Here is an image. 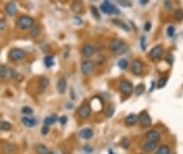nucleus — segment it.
Returning <instances> with one entry per match:
<instances>
[{
	"label": "nucleus",
	"instance_id": "obj_1",
	"mask_svg": "<svg viewBox=\"0 0 183 154\" xmlns=\"http://www.w3.org/2000/svg\"><path fill=\"white\" fill-rule=\"evenodd\" d=\"M109 48L111 52L117 53V54H123L127 51V45L124 40H119V38H114L110 40L109 43Z\"/></svg>",
	"mask_w": 183,
	"mask_h": 154
},
{
	"label": "nucleus",
	"instance_id": "obj_2",
	"mask_svg": "<svg viewBox=\"0 0 183 154\" xmlns=\"http://www.w3.org/2000/svg\"><path fill=\"white\" fill-rule=\"evenodd\" d=\"M34 24H35V20L30 16H22L17 20V27L22 30H30L34 26Z\"/></svg>",
	"mask_w": 183,
	"mask_h": 154
},
{
	"label": "nucleus",
	"instance_id": "obj_3",
	"mask_svg": "<svg viewBox=\"0 0 183 154\" xmlns=\"http://www.w3.org/2000/svg\"><path fill=\"white\" fill-rule=\"evenodd\" d=\"M26 56V53L24 50H22V48H12V50H10V52H9V59L11 60V61H14V62H18V61H22V60L25 59Z\"/></svg>",
	"mask_w": 183,
	"mask_h": 154
},
{
	"label": "nucleus",
	"instance_id": "obj_4",
	"mask_svg": "<svg viewBox=\"0 0 183 154\" xmlns=\"http://www.w3.org/2000/svg\"><path fill=\"white\" fill-rule=\"evenodd\" d=\"M119 90L124 96H130L134 92L133 83L128 80H123L119 83Z\"/></svg>",
	"mask_w": 183,
	"mask_h": 154
},
{
	"label": "nucleus",
	"instance_id": "obj_5",
	"mask_svg": "<svg viewBox=\"0 0 183 154\" xmlns=\"http://www.w3.org/2000/svg\"><path fill=\"white\" fill-rule=\"evenodd\" d=\"M93 70H95V64L92 61L85 60L81 63V72L83 75H90L93 72Z\"/></svg>",
	"mask_w": 183,
	"mask_h": 154
},
{
	"label": "nucleus",
	"instance_id": "obj_6",
	"mask_svg": "<svg viewBox=\"0 0 183 154\" xmlns=\"http://www.w3.org/2000/svg\"><path fill=\"white\" fill-rule=\"evenodd\" d=\"M138 121L142 127H150V125H152V118H150V116L148 115V113L145 111V110L139 114Z\"/></svg>",
	"mask_w": 183,
	"mask_h": 154
},
{
	"label": "nucleus",
	"instance_id": "obj_7",
	"mask_svg": "<svg viewBox=\"0 0 183 154\" xmlns=\"http://www.w3.org/2000/svg\"><path fill=\"white\" fill-rule=\"evenodd\" d=\"M163 47H162L161 45H156V46H154L150 52V59L153 60V61H158V60L162 59V56H163Z\"/></svg>",
	"mask_w": 183,
	"mask_h": 154
},
{
	"label": "nucleus",
	"instance_id": "obj_8",
	"mask_svg": "<svg viewBox=\"0 0 183 154\" xmlns=\"http://www.w3.org/2000/svg\"><path fill=\"white\" fill-rule=\"evenodd\" d=\"M91 111H92V108L90 105L88 103H84L82 106L79 108L78 110V115H79V117L81 119H85V118H88L90 115H91Z\"/></svg>",
	"mask_w": 183,
	"mask_h": 154
},
{
	"label": "nucleus",
	"instance_id": "obj_9",
	"mask_svg": "<svg viewBox=\"0 0 183 154\" xmlns=\"http://www.w3.org/2000/svg\"><path fill=\"white\" fill-rule=\"evenodd\" d=\"M143 70H144V66H143V63L140 60H134L132 62V72L134 75H142L143 73Z\"/></svg>",
	"mask_w": 183,
	"mask_h": 154
},
{
	"label": "nucleus",
	"instance_id": "obj_10",
	"mask_svg": "<svg viewBox=\"0 0 183 154\" xmlns=\"http://www.w3.org/2000/svg\"><path fill=\"white\" fill-rule=\"evenodd\" d=\"M157 149V142H152V141H146L142 146L144 153H153L154 151Z\"/></svg>",
	"mask_w": 183,
	"mask_h": 154
},
{
	"label": "nucleus",
	"instance_id": "obj_11",
	"mask_svg": "<svg viewBox=\"0 0 183 154\" xmlns=\"http://www.w3.org/2000/svg\"><path fill=\"white\" fill-rule=\"evenodd\" d=\"M147 141H152V142H158L161 139V133L156 131V129H150L145 134Z\"/></svg>",
	"mask_w": 183,
	"mask_h": 154
},
{
	"label": "nucleus",
	"instance_id": "obj_12",
	"mask_svg": "<svg viewBox=\"0 0 183 154\" xmlns=\"http://www.w3.org/2000/svg\"><path fill=\"white\" fill-rule=\"evenodd\" d=\"M81 54L83 58H91L95 54V47L90 44H85L81 48Z\"/></svg>",
	"mask_w": 183,
	"mask_h": 154
},
{
	"label": "nucleus",
	"instance_id": "obj_13",
	"mask_svg": "<svg viewBox=\"0 0 183 154\" xmlns=\"http://www.w3.org/2000/svg\"><path fill=\"white\" fill-rule=\"evenodd\" d=\"M79 136H80V138L89 141V139H91L92 137H93V131H92L91 128H89V127L83 128L79 132Z\"/></svg>",
	"mask_w": 183,
	"mask_h": 154
},
{
	"label": "nucleus",
	"instance_id": "obj_14",
	"mask_svg": "<svg viewBox=\"0 0 183 154\" xmlns=\"http://www.w3.org/2000/svg\"><path fill=\"white\" fill-rule=\"evenodd\" d=\"M66 88H67V85H66V80L64 78H60L57 83H56V89H57V92L60 95H64L66 92Z\"/></svg>",
	"mask_w": 183,
	"mask_h": 154
},
{
	"label": "nucleus",
	"instance_id": "obj_15",
	"mask_svg": "<svg viewBox=\"0 0 183 154\" xmlns=\"http://www.w3.org/2000/svg\"><path fill=\"white\" fill-rule=\"evenodd\" d=\"M22 123L25 125L26 127L28 128H32V127H35L37 125V121L33 117H28V116H25V117L22 118Z\"/></svg>",
	"mask_w": 183,
	"mask_h": 154
},
{
	"label": "nucleus",
	"instance_id": "obj_16",
	"mask_svg": "<svg viewBox=\"0 0 183 154\" xmlns=\"http://www.w3.org/2000/svg\"><path fill=\"white\" fill-rule=\"evenodd\" d=\"M5 10L7 12L8 16H15L17 14V7H16V5L14 2H8L6 5V7H5Z\"/></svg>",
	"mask_w": 183,
	"mask_h": 154
},
{
	"label": "nucleus",
	"instance_id": "obj_17",
	"mask_svg": "<svg viewBox=\"0 0 183 154\" xmlns=\"http://www.w3.org/2000/svg\"><path fill=\"white\" fill-rule=\"evenodd\" d=\"M137 121H138V116L135 114H130L125 118V123H126V125H128V126L135 125Z\"/></svg>",
	"mask_w": 183,
	"mask_h": 154
},
{
	"label": "nucleus",
	"instance_id": "obj_18",
	"mask_svg": "<svg viewBox=\"0 0 183 154\" xmlns=\"http://www.w3.org/2000/svg\"><path fill=\"white\" fill-rule=\"evenodd\" d=\"M48 85H50V80L46 77H42L40 79V82H38V89L40 91H44L48 87Z\"/></svg>",
	"mask_w": 183,
	"mask_h": 154
},
{
	"label": "nucleus",
	"instance_id": "obj_19",
	"mask_svg": "<svg viewBox=\"0 0 183 154\" xmlns=\"http://www.w3.org/2000/svg\"><path fill=\"white\" fill-rule=\"evenodd\" d=\"M155 154H171V149H170L168 145L163 144V145H161V146L156 150Z\"/></svg>",
	"mask_w": 183,
	"mask_h": 154
},
{
	"label": "nucleus",
	"instance_id": "obj_20",
	"mask_svg": "<svg viewBox=\"0 0 183 154\" xmlns=\"http://www.w3.org/2000/svg\"><path fill=\"white\" fill-rule=\"evenodd\" d=\"M57 121V116L56 115H51V116H47V117L44 119V125L46 126H52L53 124H55Z\"/></svg>",
	"mask_w": 183,
	"mask_h": 154
},
{
	"label": "nucleus",
	"instance_id": "obj_21",
	"mask_svg": "<svg viewBox=\"0 0 183 154\" xmlns=\"http://www.w3.org/2000/svg\"><path fill=\"white\" fill-rule=\"evenodd\" d=\"M11 128H12V125H11L9 121H0V131H2V132H8V131H10Z\"/></svg>",
	"mask_w": 183,
	"mask_h": 154
},
{
	"label": "nucleus",
	"instance_id": "obj_22",
	"mask_svg": "<svg viewBox=\"0 0 183 154\" xmlns=\"http://www.w3.org/2000/svg\"><path fill=\"white\" fill-rule=\"evenodd\" d=\"M107 5H108V9H109V15H119L120 14V10L118 9L116 6H114V5H111L108 1V0H106Z\"/></svg>",
	"mask_w": 183,
	"mask_h": 154
},
{
	"label": "nucleus",
	"instance_id": "obj_23",
	"mask_svg": "<svg viewBox=\"0 0 183 154\" xmlns=\"http://www.w3.org/2000/svg\"><path fill=\"white\" fill-rule=\"evenodd\" d=\"M36 153L37 154H48L50 153V150L48 147L44 144H38L36 146Z\"/></svg>",
	"mask_w": 183,
	"mask_h": 154
},
{
	"label": "nucleus",
	"instance_id": "obj_24",
	"mask_svg": "<svg viewBox=\"0 0 183 154\" xmlns=\"http://www.w3.org/2000/svg\"><path fill=\"white\" fill-rule=\"evenodd\" d=\"M44 63H45V66H46V68H52V66L54 65V56H52V55L45 56Z\"/></svg>",
	"mask_w": 183,
	"mask_h": 154
},
{
	"label": "nucleus",
	"instance_id": "obj_25",
	"mask_svg": "<svg viewBox=\"0 0 183 154\" xmlns=\"http://www.w3.org/2000/svg\"><path fill=\"white\" fill-rule=\"evenodd\" d=\"M9 74V70L6 65H0V78L2 79H6Z\"/></svg>",
	"mask_w": 183,
	"mask_h": 154
},
{
	"label": "nucleus",
	"instance_id": "obj_26",
	"mask_svg": "<svg viewBox=\"0 0 183 154\" xmlns=\"http://www.w3.org/2000/svg\"><path fill=\"white\" fill-rule=\"evenodd\" d=\"M144 91H145V86L144 85H138L135 89H134V92H135V95L137 96V97L143 95Z\"/></svg>",
	"mask_w": 183,
	"mask_h": 154
},
{
	"label": "nucleus",
	"instance_id": "obj_27",
	"mask_svg": "<svg viewBox=\"0 0 183 154\" xmlns=\"http://www.w3.org/2000/svg\"><path fill=\"white\" fill-rule=\"evenodd\" d=\"M167 80L168 78L167 77H162L158 79L157 81V88L161 89V88H164L165 86H166V83H167Z\"/></svg>",
	"mask_w": 183,
	"mask_h": 154
},
{
	"label": "nucleus",
	"instance_id": "obj_28",
	"mask_svg": "<svg viewBox=\"0 0 183 154\" xmlns=\"http://www.w3.org/2000/svg\"><path fill=\"white\" fill-rule=\"evenodd\" d=\"M40 30L38 26H33V27L30 28V36L34 37V38L40 36Z\"/></svg>",
	"mask_w": 183,
	"mask_h": 154
},
{
	"label": "nucleus",
	"instance_id": "obj_29",
	"mask_svg": "<svg viewBox=\"0 0 183 154\" xmlns=\"http://www.w3.org/2000/svg\"><path fill=\"white\" fill-rule=\"evenodd\" d=\"M72 9H73V11H75V12H78V11H80L81 9H82V2H81L80 0H75L73 2V5H72Z\"/></svg>",
	"mask_w": 183,
	"mask_h": 154
},
{
	"label": "nucleus",
	"instance_id": "obj_30",
	"mask_svg": "<svg viewBox=\"0 0 183 154\" xmlns=\"http://www.w3.org/2000/svg\"><path fill=\"white\" fill-rule=\"evenodd\" d=\"M129 145H130V141H129L128 137H123L120 141V146L123 147V149H128Z\"/></svg>",
	"mask_w": 183,
	"mask_h": 154
},
{
	"label": "nucleus",
	"instance_id": "obj_31",
	"mask_svg": "<svg viewBox=\"0 0 183 154\" xmlns=\"http://www.w3.org/2000/svg\"><path fill=\"white\" fill-rule=\"evenodd\" d=\"M4 151L6 152V153L10 154L12 153V152H15L16 151V146L15 145H12V144H6L4 146Z\"/></svg>",
	"mask_w": 183,
	"mask_h": 154
},
{
	"label": "nucleus",
	"instance_id": "obj_32",
	"mask_svg": "<svg viewBox=\"0 0 183 154\" xmlns=\"http://www.w3.org/2000/svg\"><path fill=\"white\" fill-rule=\"evenodd\" d=\"M174 18L178 22H182L183 20V10L182 9H176V11L174 12Z\"/></svg>",
	"mask_w": 183,
	"mask_h": 154
},
{
	"label": "nucleus",
	"instance_id": "obj_33",
	"mask_svg": "<svg viewBox=\"0 0 183 154\" xmlns=\"http://www.w3.org/2000/svg\"><path fill=\"white\" fill-rule=\"evenodd\" d=\"M118 66H119L121 70H126L128 68V62H127V60H125V59L119 60V61H118Z\"/></svg>",
	"mask_w": 183,
	"mask_h": 154
},
{
	"label": "nucleus",
	"instance_id": "obj_34",
	"mask_svg": "<svg viewBox=\"0 0 183 154\" xmlns=\"http://www.w3.org/2000/svg\"><path fill=\"white\" fill-rule=\"evenodd\" d=\"M90 10H91L92 16H93V17H95L97 20H99V19H100V14H99V11H98V9H97L95 6H91V7H90Z\"/></svg>",
	"mask_w": 183,
	"mask_h": 154
},
{
	"label": "nucleus",
	"instance_id": "obj_35",
	"mask_svg": "<svg viewBox=\"0 0 183 154\" xmlns=\"http://www.w3.org/2000/svg\"><path fill=\"white\" fill-rule=\"evenodd\" d=\"M166 34H167L168 37H173L174 36V34H175V27L173 25L168 26L167 30H166Z\"/></svg>",
	"mask_w": 183,
	"mask_h": 154
},
{
	"label": "nucleus",
	"instance_id": "obj_36",
	"mask_svg": "<svg viewBox=\"0 0 183 154\" xmlns=\"http://www.w3.org/2000/svg\"><path fill=\"white\" fill-rule=\"evenodd\" d=\"M22 113L24 115H32L33 114V109L28 106H25V107H22Z\"/></svg>",
	"mask_w": 183,
	"mask_h": 154
},
{
	"label": "nucleus",
	"instance_id": "obj_37",
	"mask_svg": "<svg viewBox=\"0 0 183 154\" xmlns=\"http://www.w3.org/2000/svg\"><path fill=\"white\" fill-rule=\"evenodd\" d=\"M140 50H142V51H145V50H146V37L144 36V35L140 37Z\"/></svg>",
	"mask_w": 183,
	"mask_h": 154
},
{
	"label": "nucleus",
	"instance_id": "obj_38",
	"mask_svg": "<svg viewBox=\"0 0 183 154\" xmlns=\"http://www.w3.org/2000/svg\"><path fill=\"white\" fill-rule=\"evenodd\" d=\"M114 114H115V106H110L106 111V116L108 118H110Z\"/></svg>",
	"mask_w": 183,
	"mask_h": 154
},
{
	"label": "nucleus",
	"instance_id": "obj_39",
	"mask_svg": "<svg viewBox=\"0 0 183 154\" xmlns=\"http://www.w3.org/2000/svg\"><path fill=\"white\" fill-rule=\"evenodd\" d=\"M100 9H101V11H102V12H105V14H108V15H109V9H108V5H107L106 1H105L103 4H101V6H100Z\"/></svg>",
	"mask_w": 183,
	"mask_h": 154
},
{
	"label": "nucleus",
	"instance_id": "obj_40",
	"mask_svg": "<svg viewBox=\"0 0 183 154\" xmlns=\"http://www.w3.org/2000/svg\"><path fill=\"white\" fill-rule=\"evenodd\" d=\"M83 151H84V153L90 154V153H92V152H93V147L90 146L89 144H87V145H84V146H83Z\"/></svg>",
	"mask_w": 183,
	"mask_h": 154
},
{
	"label": "nucleus",
	"instance_id": "obj_41",
	"mask_svg": "<svg viewBox=\"0 0 183 154\" xmlns=\"http://www.w3.org/2000/svg\"><path fill=\"white\" fill-rule=\"evenodd\" d=\"M118 2H119V5H121L123 7H130V6H132V4L129 2L128 0H118Z\"/></svg>",
	"mask_w": 183,
	"mask_h": 154
},
{
	"label": "nucleus",
	"instance_id": "obj_42",
	"mask_svg": "<svg viewBox=\"0 0 183 154\" xmlns=\"http://www.w3.org/2000/svg\"><path fill=\"white\" fill-rule=\"evenodd\" d=\"M115 24H117V25H119L121 27V28H124L126 32H129V28H128V26L126 25V24H124V23H121V22H118V20H115Z\"/></svg>",
	"mask_w": 183,
	"mask_h": 154
},
{
	"label": "nucleus",
	"instance_id": "obj_43",
	"mask_svg": "<svg viewBox=\"0 0 183 154\" xmlns=\"http://www.w3.org/2000/svg\"><path fill=\"white\" fill-rule=\"evenodd\" d=\"M48 132H50V126H46V125H44L43 127H42V131H40V133H42V135H47Z\"/></svg>",
	"mask_w": 183,
	"mask_h": 154
},
{
	"label": "nucleus",
	"instance_id": "obj_44",
	"mask_svg": "<svg viewBox=\"0 0 183 154\" xmlns=\"http://www.w3.org/2000/svg\"><path fill=\"white\" fill-rule=\"evenodd\" d=\"M59 121H60V124L64 126V125H66V123H67V117H66V116H62V117L59 118Z\"/></svg>",
	"mask_w": 183,
	"mask_h": 154
},
{
	"label": "nucleus",
	"instance_id": "obj_45",
	"mask_svg": "<svg viewBox=\"0 0 183 154\" xmlns=\"http://www.w3.org/2000/svg\"><path fill=\"white\" fill-rule=\"evenodd\" d=\"M164 6H165V8H166V10H170V9L172 8V4H171V1H170V0H166V1H165Z\"/></svg>",
	"mask_w": 183,
	"mask_h": 154
},
{
	"label": "nucleus",
	"instance_id": "obj_46",
	"mask_svg": "<svg viewBox=\"0 0 183 154\" xmlns=\"http://www.w3.org/2000/svg\"><path fill=\"white\" fill-rule=\"evenodd\" d=\"M150 27H152V24H150V22H146V24H145V26H144V30H146V32H150Z\"/></svg>",
	"mask_w": 183,
	"mask_h": 154
},
{
	"label": "nucleus",
	"instance_id": "obj_47",
	"mask_svg": "<svg viewBox=\"0 0 183 154\" xmlns=\"http://www.w3.org/2000/svg\"><path fill=\"white\" fill-rule=\"evenodd\" d=\"M74 24H78V25L82 24V20L80 19V17H74Z\"/></svg>",
	"mask_w": 183,
	"mask_h": 154
},
{
	"label": "nucleus",
	"instance_id": "obj_48",
	"mask_svg": "<svg viewBox=\"0 0 183 154\" xmlns=\"http://www.w3.org/2000/svg\"><path fill=\"white\" fill-rule=\"evenodd\" d=\"M166 62H167L168 64H172L173 63V56L172 55H168V58H166Z\"/></svg>",
	"mask_w": 183,
	"mask_h": 154
},
{
	"label": "nucleus",
	"instance_id": "obj_49",
	"mask_svg": "<svg viewBox=\"0 0 183 154\" xmlns=\"http://www.w3.org/2000/svg\"><path fill=\"white\" fill-rule=\"evenodd\" d=\"M148 2V0H139V4L140 5H146Z\"/></svg>",
	"mask_w": 183,
	"mask_h": 154
},
{
	"label": "nucleus",
	"instance_id": "obj_50",
	"mask_svg": "<svg viewBox=\"0 0 183 154\" xmlns=\"http://www.w3.org/2000/svg\"><path fill=\"white\" fill-rule=\"evenodd\" d=\"M5 27V22L4 20H0V30H2Z\"/></svg>",
	"mask_w": 183,
	"mask_h": 154
},
{
	"label": "nucleus",
	"instance_id": "obj_51",
	"mask_svg": "<svg viewBox=\"0 0 183 154\" xmlns=\"http://www.w3.org/2000/svg\"><path fill=\"white\" fill-rule=\"evenodd\" d=\"M48 154H59L57 152H55V151H50V153Z\"/></svg>",
	"mask_w": 183,
	"mask_h": 154
},
{
	"label": "nucleus",
	"instance_id": "obj_52",
	"mask_svg": "<svg viewBox=\"0 0 183 154\" xmlns=\"http://www.w3.org/2000/svg\"><path fill=\"white\" fill-rule=\"evenodd\" d=\"M108 154H115V152L112 150H109L108 151Z\"/></svg>",
	"mask_w": 183,
	"mask_h": 154
}]
</instances>
